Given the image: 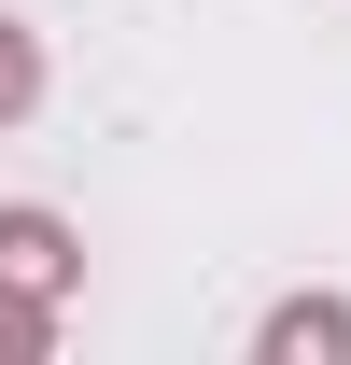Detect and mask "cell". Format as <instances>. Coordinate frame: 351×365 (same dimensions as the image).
I'll return each instance as SVG.
<instances>
[{
    "instance_id": "cell-1",
    "label": "cell",
    "mask_w": 351,
    "mask_h": 365,
    "mask_svg": "<svg viewBox=\"0 0 351 365\" xmlns=\"http://www.w3.org/2000/svg\"><path fill=\"white\" fill-rule=\"evenodd\" d=\"M0 281H14V295L56 281V225H43V211H0Z\"/></svg>"
},
{
    "instance_id": "cell-2",
    "label": "cell",
    "mask_w": 351,
    "mask_h": 365,
    "mask_svg": "<svg viewBox=\"0 0 351 365\" xmlns=\"http://www.w3.org/2000/svg\"><path fill=\"white\" fill-rule=\"evenodd\" d=\"M267 351H281V365H295V351H351V309H281Z\"/></svg>"
},
{
    "instance_id": "cell-3",
    "label": "cell",
    "mask_w": 351,
    "mask_h": 365,
    "mask_svg": "<svg viewBox=\"0 0 351 365\" xmlns=\"http://www.w3.org/2000/svg\"><path fill=\"white\" fill-rule=\"evenodd\" d=\"M0 113H29V43L0 29Z\"/></svg>"
}]
</instances>
